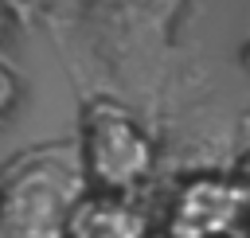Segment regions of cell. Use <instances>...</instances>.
Returning <instances> with one entry per match:
<instances>
[{
    "mask_svg": "<svg viewBox=\"0 0 250 238\" xmlns=\"http://www.w3.org/2000/svg\"><path fill=\"white\" fill-rule=\"evenodd\" d=\"M242 211V191L227 179H191L172 211V234L176 238H215L223 234Z\"/></svg>",
    "mask_w": 250,
    "mask_h": 238,
    "instance_id": "obj_3",
    "label": "cell"
},
{
    "mask_svg": "<svg viewBox=\"0 0 250 238\" xmlns=\"http://www.w3.org/2000/svg\"><path fill=\"white\" fill-rule=\"evenodd\" d=\"M152 168V144L133 125V117L113 101H94L86 109L82 137V172L98 183V191H129Z\"/></svg>",
    "mask_w": 250,
    "mask_h": 238,
    "instance_id": "obj_2",
    "label": "cell"
},
{
    "mask_svg": "<svg viewBox=\"0 0 250 238\" xmlns=\"http://www.w3.org/2000/svg\"><path fill=\"white\" fill-rule=\"evenodd\" d=\"M0 4H4V0H0Z\"/></svg>",
    "mask_w": 250,
    "mask_h": 238,
    "instance_id": "obj_7",
    "label": "cell"
},
{
    "mask_svg": "<svg viewBox=\"0 0 250 238\" xmlns=\"http://www.w3.org/2000/svg\"><path fill=\"white\" fill-rule=\"evenodd\" d=\"M145 234H148L145 215L125 195L113 191L82 195L62 226V238H145Z\"/></svg>",
    "mask_w": 250,
    "mask_h": 238,
    "instance_id": "obj_4",
    "label": "cell"
},
{
    "mask_svg": "<svg viewBox=\"0 0 250 238\" xmlns=\"http://www.w3.org/2000/svg\"><path fill=\"white\" fill-rule=\"evenodd\" d=\"M16 98H20V86H16V74L0 62V121L12 113V105H16Z\"/></svg>",
    "mask_w": 250,
    "mask_h": 238,
    "instance_id": "obj_5",
    "label": "cell"
},
{
    "mask_svg": "<svg viewBox=\"0 0 250 238\" xmlns=\"http://www.w3.org/2000/svg\"><path fill=\"white\" fill-rule=\"evenodd\" d=\"M82 195L86 172L74 148L47 144L16 156L0 176V238H62Z\"/></svg>",
    "mask_w": 250,
    "mask_h": 238,
    "instance_id": "obj_1",
    "label": "cell"
},
{
    "mask_svg": "<svg viewBox=\"0 0 250 238\" xmlns=\"http://www.w3.org/2000/svg\"><path fill=\"white\" fill-rule=\"evenodd\" d=\"M4 27H8V12H4V4H0V39H4Z\"/></svg>",
    "mask_w": 250,
    "mask_h": 238,
    "instance_id": "obj_6",
    "label": "cell"
}]
</instances>
